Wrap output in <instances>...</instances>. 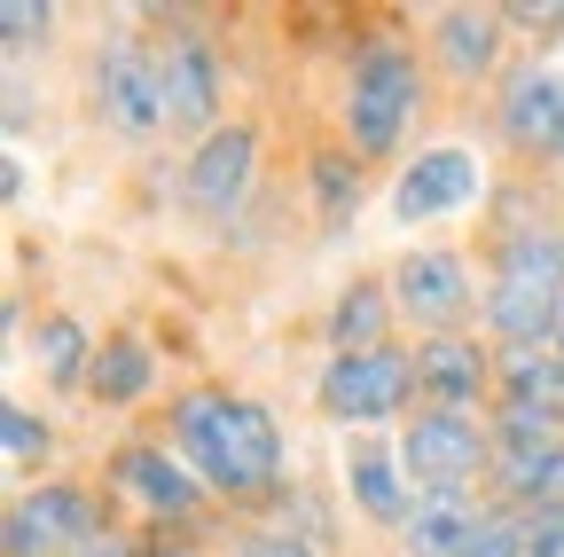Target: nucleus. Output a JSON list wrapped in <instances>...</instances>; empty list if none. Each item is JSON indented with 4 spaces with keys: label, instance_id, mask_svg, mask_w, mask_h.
I'll list each match as a JSON object with an SVG mask.
<instances>
[{
    "label": "nucleus",
    "instance_id": "nucleus-24",
    "mask_svg": "<svg viewBox=\"0 0 564 557\" xmlns=\"http://www.w3.org/2000/svg\"><path fill=\"white\" fill-rule=\"evenodd\" d=\"M502 400L564 416V362L549 354V345H525V354H502Z\"/></svg>",
    "mask_w": 564,
    "mask_h": 557
},
{
    "label": "nucleus",
    "instance_id": "nucleus-8",
    "mask_svg": "<svg viewBox=\"0 0 564 557\" xmlns=\"http://www.w3.org/2000/svg\"><path fill=\"white\" fill-rule=\"evenodd\" d=\"M494 142L518 158V173H564V63L541 47H518L502 87L486 95Z\"/></svg>",
    "mask_w": 564,
    "mask_h": 557
},
{
    "label": "nucleus",
    "instance_id": "nucleus-16",
    "mask_svg": "<svg viewBox=\"0 0 564 557\" xmlns=\"http://www.w3.org/2000/svg\"><path fill=\"white\" fill-rule=\"evenodd\" d=\"M337 471H345V503H352V518L377 526V534H408V518H415L423 495H415V479H408L392 432H352L345 456H337Z\"/></svg>",
    "mask_w": 564,
    "mask_h": 557
},
{
    "label": "nucleus",
    "instance_id": "nucleus-14",
    "mask_svg": "<svg viewBox=\"0 0 564 557\" xmlns=\"http://www.w3.org/2000/svg\"><path fill=\"white\" fill-rule=\"evenodd\" d=\"M110 518L95 503L87 479H32L0 511V557H70L79 542H95Z\"/></svg>",
    "mask_w": 564,
    "mask_h": 557
},
{
    "label": "nucleus",
    "instance_id": "nucleus-6",
    "mask_svg": "<svg viewBox=\"0 0 564 557\" xmlns=\"http://www.w3.org/2000/svg\"><path fill=\"white\" fill-rule=\"evenodd\" d=\"M314 408L322 425H337L345 440L352 432H400L408 416L423 408V385H415V345H377V354H329L314 369Z\"/></svg>",
    "mask_w": 564,
    "mask_h": 557
},
{
    "label": "nucleus",
    "instance_id": "nucleus-4",
    "mask_svg": "<svg viewBox=\"0 0 564 557\" xmlns=\"http://www.w3.org/2000/svg\"><path fill=\"white\" fill-rule=\"evenodd\" d=\"M79 87H87V118L110 133L118 150H150L173 142L165 133V87H158V47L141 32H102L79 63Z\"/></svg>",
    "mask_w": 564,
    "mask_h": 557
},
{
    "label": "nucleus",
    "instance_id": "nucleus-11",
    "mask_svg": "<svg viewBox=\"0 0 564 557\" xmlns=\"http://www.w3.org/2000/svg\"><path fill=\"white\" fill-rule=\"evenodd\" d=\"M486 196H494V181H486V158L470 142H415L384 189V213L400 228H440V221L486 213Z\"/></svg>",
    "mask_w": 564,
    "mask_h": 557
},
{
    "label": "nucleus",
    "instance_id": "nucleus-22",
    "mask_svg": "<svg viewBox=\"0 0 564 557\" xmlns=\"http://www.w3.org/2000/svg\"><path fill=\"white\" fill-rule=\"evenodd\" d=\"M486 503L494 495H423L408 534H400V557H470V542L486 526Z\"/></svg>",
    "mask_w": 564,
    "mask_h": 557
},
{
    "label": "nucleus",
    "instance_id": "nucleus-3",
    "mask_svg": "<svg viewBox=\"0 0 564 557\" xmlns=\"http://www.w3.org/2000/svg\"><path fill=\"white\" fill-rule=\"evenodd\" d=\"M564 314V221L518 228V236H486V307L478 330L502 345V354H525V345H549Z\"/></svg>",
    "mask_w": 564,
    "mask_h": 557
},
{
    "label": "nucleus",
    "instance_id": "nucleus-32",
    "mask_svg": "<svg viewBox=\"0 0 564 557\" xmlns=\"http://www.w3.org/2000/svg\"><path fill=\"white\" fill-rule=\"evenodd\" d=\"M150 557H212V549H188V542H165V534H150Z\"/></svg>",
    "mask_w": 564,
    "mask_h": 557
},
{
    "label": "nucleus",
    "instance_id": "nucleus-27",
    "mask_svg": "<svg viewBox=\"0 0 564 557\" xmlns=\"http://www.w3.org/2000/svg\"><path fill=\"white\" fill-rule=\"evenodd\" d=\"M228 557H322V549H314L306 534H291V526H274V518H267V526H251Z\"/></svg>",
    "mask_w": 564,
    "mask_h": 557
},
{
    "label": "nucleus",
    "instance_id": "nucleus-2",
    "mask_svg": "<svg viewBox=\"0 0 564 557\" xmlns=\"http://www.w3.org/2000/svg\"><path fill=\"white\" fill-rule=\"evenodd\" d=\"M423 110H432V63H423V40L408 32H361L345 47V87H337V142L377 165H408V142Z\"/></svg>",
    "mask_w": 564,
    "mask_h": 557
},
{
    "label": "nucleus",
    "instance_id": "nucleus-12",
    "mask_svg": "<svg viewBox=\"0 0 564 557\" xmlns=\"http://www.w3.org/2000/svg\"><path fill=\"white\" fill-rule=\"evenodd\" d=\"M415 40H423L432 79L455 87V95H494V87H502V72L518 63L510 24H502V9H494V0H455V9H432Z\"/></svg>",
    "mask_w": 564,
    "mask_h": 557
},
{
    "label": "nucleus",
    "instance_id": "nucleus-28",
    "mask_svg": "<svg viewBox=\"0 0 564 557\" xmlns=\"http://www.w3.org/2000/svg\"><path fill=\"white\" fill-rule=\"evenodd\" d=\"M525 518V557H564V511H518Z\"/></svg>",
    "mask_w": 564,
    "mask_h": 557
},
{
    "label": "nucleus",
    "instance_id": "nucleus-19",
    "mask_svg": "<svg viewBox=\"0 0 564 557\" xmlns=\"http://www.w3.org/2000/svg\"><path fill=\"white\" fill-rule=\"evenodd\" d=\"M361 204H369V165L352 158L337 133L314 142L306 150V213H314V228L322 236H345L352 221H361Z\"/></svg>",
    "mask_w": 564,
    "mask_h": 557
},
{
    "label": "nucleus",
    "instance_id": "nucleus-13",
    "mask_svg": "<svg viewBox=\"0 0 564 557\" xmlns=\"http://www.w3.org/2000/svg\"><path fill=\"white\" fill-rule=\"evenodd\" d=\"M259 165H267V133H259V118H228V126H212L204 142L181 158V204H188L196 221L228 228L243 204L259 196Z\"/></svg>",
    "mask_w": 564,
    "mask_h": 557
},
{
    "label": "nucleus",
    "instance_id": "nucleus-10",
    "mask_svg": "<svg viewBox=\"0 0 564 557\" xmlns=\"http://www.w3.org/2000/svg\"><path fill=\"white\" fill-rule=\"evenodd\" d=\"M158 24L165 32L150 47H158V87H165V133L196 150L212 126H228V63L204 24L188 17H158Z\"/></svg>",
    "mask_w": 564,
    "mask_h": 557
},
{
    "label": "nucleus",
    "instance_id": "nucleus-25",
    "mask_svg": "<svg viewBox=\"0 0 564 557\" xmlns=\"http://www.w3.org/2000/svg\"><path fill=\"white\" fill-rule=\"evenodd\" d=\"M47 40H55V0H0V47H9V72H32Z\"/></svg>",
    "mask_w": 564,
    "mask_h": 557
},
{
    "label": "nucleus",
    "instance_id": "nucleus-15",
    "mask_svg": "<svg viewBox=\"0 0 564 557\" xmlns=\"http://www.w3.org/2000/svg\"><path fill=\"white\" fill-rule=\"evenodd\" d=\"M415 385H423V408L494 416V400H502V345H494L486 330L415 338Z\"/></svg>",
    "mask_w": 564,
    "mask_h": 557
},
{
    "label": "nucleus",
    "instance_id": "nucleus-29",
    "mask_svg": "<svg viewBox=\"0 0 564 557\" xmlns=\"http://www.w3.org/2000/svg\"><path fill=\"white\" fill-rule=\"evenodd\" d=\"M70 557H150V534H133V526H102L95 542H79Z\"/></svg>",
    "mask_w": 564,
    "mask_h": 557
},
{
    "label": "nucleus",
    "instance_id": "nucleus-20",
    "mask_svg": "<svg viewBox=\"0 0 564 557\" xmlns=\"http://www.w3.org/2000/svg\"><path fill=\"white\" fill-rule=\"evenodd\" d=\"M32 369H40V385L47 393H87V377H95V330L79 322V314H63V307H47L40 322H32Z\"/></svg>",
    "mask_w": 564,
    "mask_h": 557
},
{
    "label": "nucleus",
    "instance_id": "nucleus-23",
    "mask_svg": "<svg viewBox=\"0 0 564 557\" xmlns=\"http://www.w3.org/2000/svg\"><path fill=\"white\" fill-rule=\"evenodd\" d=\"M0 456H9V471L32 486V471L47 479V456H55V416H40L24 393L0 400Z\"/></svg>",
    "mask_w": 564,
    "mask_h": 557
},
{
    "label": "nucleus",
    "instance_id": "nucleus-5",
    "mask_svg": "<svg viewBox=\"0 0 564 557\" xmlns=\"http://www.w3.org/2000/svg\"><path fill=\"white\" fill-rule=\"evenodd\" d=\"M384 291H392V307H400V330H415V338H455V330H478L486 275L470 267L463 244L415 236L408 251H392Z\"/></svg>",
    "mask_w": 564,
    "mask_h": 557
},
{
    "label": "nucleus",
    "instance_id": "nucleus-21",
    "mask_svg": "<svg viewBox=\"0 0 564 557\" xmlns=\"http://www.w3.org/2000/svg\"><path fill=\"white\" fill-rule=\"evenodd\" d=\"M486 495L510 511H564V440L556 448H494Z\"/></svg>",
    "mask_w": 564,
    "mask_h": 557
},
{
    "label": "nucleus",
    "instance_id": "nucleus-17",
    "mask_svg": "<svg viewBox=\"0 0 564 557\" xmlns=\"http://www.w3.org/2000/svg\"><path fill=\"white\" fill-rule=\"evenodd\" d=\"M158 393H165V354H158V338H150V330H133V322L102 330V345H95V377H87V400H95V408H110V416H133V408H150Z\"/></svg>",
    "mask_w": 564,
    "mask_h": 557
},
{
    "label": "nucleus",
    "instance_id": "nucleus-30",
    "mask_svg": "<svg viewBox=\"0 0 564 557\" xmlns=\"http://www.w3.org/2000/svg\"><path fill=\"white\" fill-rule=\"evenodd\" d=\"M510 40H564V9H502Z\"/></svg>",
    "mask_w": 564,
    "mask_h": 557
},
{
    "label": "nucleus",
    "instance_id": "nucleus-31",
    "mask_svg": "<svg viewBox=\"0 0 564 557\" xmlns=\"http://www.w3.org/2000/svg\"><path fill=\"white\" fill-rule=\"evenodd\" d=\"M0 181H9V189H0V196H9V204H17V196L32 189V165H24V150H9V165H0Z\"/></svg>",
    "mask_w": 564,
    "mask_h": 557
},
{
    "label": "nucleus",
    "instance_id": "nucleus-7",
    "mask_svg": "<svg viewBox=\"0 0 564 557\" xmlns=\"http://www.w3.org/2000/svg\"><path fill=\"white\" fill-rule=\"evenodd\" d=\"M102 486L141 518V534H165V542H188L204 526V479L165 448V432H141V440H118L102 456Z\"/></svg>",
    "mask_w": 564,
    "mask_h": 557
},
{
    "label": "nucleus",
    "instance_id": "nucleus-9",
    "mask_svg": "<svg viewBox=\"0 0 564 557\" xmlns=\"http://www.w3.org/2000/svg\"><path fill=\"white\" fill-rule=\"evenodd\" d=\"M415 495H486L494 479V416L470 408H415L392 432Z\"/></svg>",
    "mask_w": 564,
    "mask_h": 557
},
{
    "label": "nucleus",
    "instance_id": "nucleus-33",
    "mask_svg": "<svg viewBox=\"0 0 564 557\" xmlns=\"http://www.w3.org/2000/svg\"><path fill=\"white\" fill-rule=\"evenodd\" d=\"M549 354H556V362H564V314H556V338H549Z\"/></svg>",
    "mask_w": 564,
    "mask_h": 557
},
{
    "label": "nucleus",
    "instance_id": "nucleus-18",
    "mask_svg": "<svg viewBox=\"0 0 564 557\" xmlns=\"http://www.w3.org/2000/svg\"><path fill=\"white\" fill-rule=\"evenodd\" d=\"M400 307L384 291V275H352V283L329 291V314H322V345L329 354H377V345H400Z\"/></svg>",
    "mask_w": 564,
    "mask_h": 557
},
{
    "label": "nucleus",
    "instance_id": "nucleus-26",
    "mask_svg": "<svg viewBox=\"0 0 564 557\" xmlns=\"http://www.w3.org/2000/svg\"><path fill=\"white\" fill-rule=\"evenodd\" d=\"M470 557H525V518L510 503H486V526H478Z\"/></svg>",
    "mask_w": 564,
    "mask_h": 557
},
{
    "label": "nucleus",
    "instance_id": "nucleus-1",
    "mask_svg": "<svg viewBox=\"0 0 564 557\" xmlns=\"http://www.w3.org/2000/svg\"><path fill=\"white\" fill-rule=\"evenodd\" d=\"M165 448L204 479V495L228 503V511L274 503L282 479H291V440H282L274 408L236 393V385H181L165 400Z\"/></svg>",
    "mask_w": 564,
    "mask_h": 557
}]
</instances>
